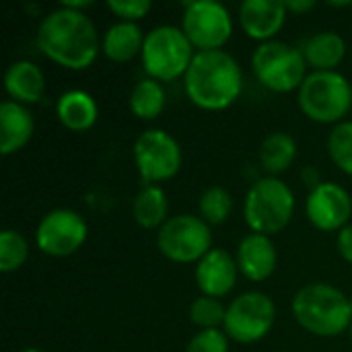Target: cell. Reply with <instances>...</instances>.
I'll list each match as a JSON object with an SVG mask.
<instances>
[{"label":"cell","instance_id":"1","mask_svg":"<svg viewBox=\"0 0 352 352\" xmlns=\"http://www.w3.org/2000/svg\"><path fill=\"white\" fill-rule=\"evenodd\" d=\"M35 43L45 58L68 70H87L101 50V39L91 16L66 6H58L39 21Z\"/></svg>","mask_w":352,"mask_h":352},{"label":"cell","instance_id":"2","mask_svg":"<svg viewBox=\"0 0 352 352\" xmlns=\"http://www.w3.org/2000/svg\"><path fill=\"white\" fill-rule=\"evenodd\" d=\"M184 91L200 109H227L243 91V70L227 50L196 52L184 76Z\"/></svg>","mask_w":352,"mask_h":352},{"label":"cell","instance_id":"3","mask_svg":"<svg viewBox=\"0 0 352 352\" xmlns=\"http://www.w3.org/2000/svg\"><path fill=\"white\" fill-rule=\"evenodd\" d=\"M295 322L318 338H336L352 324L351 297L338 287L311 283L301 287L291 303Z\"/></svg>","mask_w":352,"mask_h":352},{"label":"cell","instance_id":"4","mask_svg":"<svg viewBox=\"0 0 352 352\" xmlns=\"http://www.w3.org/2000/svg\"><path fill=\"white\" fill-rule=\"evenodd\" d=\"M295 214V194L280 177L264 175L256 179L243 200V219L252 233L278 235Z\"/></svg>","mask_w":352,"mask_h":352},{"label":"cell","instance_id":"5","mask_svg":"<svg viewBox=\"0 0 352 352\" xmlns=\"http://www.w3.org/2000/svg\"><path fill=\"white\" fill-rule=\"evenodd\" d=\"M194 56L196 47L188 39L184 29L167 23L157 25L146 33L140 60L144 72L151 78L159 82H171L186 76Z\"/></svg>","mask_w":352,"mask_h":352},{"label":"cell","instance_id":"6","mask_svg":"<svg viewBox=\"0 0 352 352\" xmlns=\"http://www.w3.org/2000/svg\"><path fill=\"white\" fill-rule=\"evenodd\" d=\"M297 101L305 118L318 124H340L352 109L351 80L338 72H309L297 91Z\"/></svg>","mask_w":352,"mask_h":352},{"label":"cell","instance_id":"7","mask_svg":"<svg viewBox=\"0 0 352 352\" xmlns=\"http://www.w3.org/2000/svg\"><path fill=\"white\" fill-rule=\"evenodd\" d=\"M252 72L258 82L272 93L299 91L307 72L301 47L280 39L260 43L252 54Z\"/></svg>","mask_w":352,"mask_h":352},{"label":"cell","instance_id":"8","mask_svg":"<svg viewBox=\"0 0 352 352\" xmlns=\"http://www.w3.org/2000/svg\"><path fill=\"white\" fill-rule=\"evenodd\" d=\"M132 157L142 186H161V182L175 177L184 163L177 138L161 128L140 132L134 140Z\"/></svg>","mask_w":352,"mask_h":352},{"label":"cell","instance_id":"9","mask_svg":"<svg viewBox=\"0 0 352 352\" xmlns=\"http://www.w3.org/2000/svg\"><path fill=\"white\" fill-rule=\"evenodd\" d=\"M157 250L169 262L198 264L212 250V229L200 214H175L157 231Z\"/></svg>","mask_w":352,"mask_h":352},{"label":"cell","instance_id":"10","mask_svg":"<svg viewBox=\"0 0 352 352\" xmlns=\"http://www.w3.org/2000/svg\"><path fill=\"white\" fill-rule=\"evenodd\" d=\"M276 322V305L262 291H245L227 305L223 330L229 340L239 344L260 342L270 334Z\"/></svg>","mask_w":352,"mask_h":352},{"label":"cell","instance_id":"11","mask_svg":"<svg viewBox=\"0 0 352 352\" xmlns=\"http://www.w3.org/2000/svg\"><path fill=\"white\" fill-rule=\"evenodd\" d=\"M182 29L196 52L223 50L233 35V16L229 8L217 0L186 2Z\"/></svg>","mask_w":352,"mask_h":352},{"label":"cell","instance_id":"12","mask_svg":"<svg viewBox=\"0 0 352 352\" xmlns=\"http://www.w3.org/2000/svg\"><path fill=\"white\" fill-rule=\"evenodd\" d=\"M89 235L87 221L72 208H54L41 217L35 229V245L52 258H68L76 254Z\"/></svg>","mask_w":352,"mask_h":352},{"label":"cell","instance_id":"13","mask_svg":"<svg viewBox=\"0 0 352 352\" xmlns=\"http://www.w3.org/2000/svg\"><path fill=\"white\" fill-rule=\"evenodd\" d=\"M305 214L318 231H342L346 225H351L352 217L349 190L336 182H322L318 188L309 190L305 198Z\"/></svg>","mask_w":352,"mask_h":352},{"label":"cell","instance_id":"14","mask_svg":"<svg viewBox=\"0 0 352 352\" xmlns=\"http://www.w3.org/2000/svg\"><path fill=\"white\" fill-rule=\"evenodd\" d=\"M289 10L285 0H243L237 10L243 33L260 43L276 39L285 27Z\"/></svg>","mask_w":352,"mask_h":352},{"label":"cell","instance_id":"15","mask_svg":"<svg viewBox=\"0 0 352 352\" xmlns=\"http://www.w3.org/2000/svg\"><path fill=\"white\" fill-rule=\"evenodd\" d=\"M237 260L223 248H212L196 264V285L202 295L221 299L227 297L237 285Z\"/></svg>","mask_w":352,"mask_h":352},{"label":"cell","instance_id":"16","mask_svg":"<svg viewBox=\"0 0 352 352\" xmlns=\"http://www.w3.org/2000/svg\"><path fill=\"white\" fill-rule=\"evenodd\" d=\"M239 272L252 283L268 280L278 266V252L272 237L260 233H248L241 237L235 252Z\"/></svg>","mask_w":352,"mask_h":352},{"label":"cell","instance_id":"17","mask_svg":"<svg viewBox=\"0 0 352 352\" xmlns=\"http://www.w3.org/2000/svg\"><path fill=\"white\" fill-rule=\"evenodd\" d=\"M35 132V120L27 105L12 99L0 105V153L4 157L19 153L29 144Z\"/></svg>","mask_w":352,"mask_h":352},{"label":"cell","instance_id":"18","mask_svg":"<svg viewBox=\"0 0 352 352\" xmlns=\"http://www.w3.org/2000/svg\"><path fill=\"white\" fill-rule=\"evenodd\" d=\"M4 91L12 101L21 105H35L43 99L45 76L35 62L16 60L8 64L4 72Z\"/></svg>","mask_w":352,"mask_h":352},{"label":"cell","instance_id":"19","mask_svg":"<svg viewBox=\"0 0 352 352\" xmlns=\"http://www.w3.org/2000/svg\"><path fill=\"white\" fill-rule=\"evenodd\" d=\"M56 116L60 124L70 132H87L97 124L99 105L95 97L80 89L62 93L56 101Z\"/></svg>","mask_w":352,"mask_h":352},{"label":"cell","instance_id":"20","mask_svg":"<svg viewBox=\"0 0 352 352\" xmlns=\"http://www.w3.org/2000/svg\"><path fill=\"white\" fill-rule=\"evenodd\" d=\"M301 52L314 72H330L336 70L346 58V39L332 29L318 31L303 41Z\"/></svg>","mask_w":352,"mask_h":352},{"label":"cell","instance_id":"21","mask_svg":"<svg viewBox=\"0 0 352 352\" xmlns=\"http://www.w3.org/2000/svg\"><path fill=\"white\" fill-rule=\"evenodd\" d=\"M146 33H142L138 23L116 21L101 35V52L111 62H130L142 54Z\"/></svg>","mask_w":352,"mask_h":352},{"label":"cell","instance_id":"22","mask_svg":"<svg viewBox=\"0 0 352 352\" xmlns=\"http://www.w3.org/2000/svg\"><path fill=\"white\" fill-rule=\"evenodd\" d=\"M299 146L295 136L285 130H274L262 138L258 148V163L270 177H278L293 167Z\"/></svg>","mask_w":352,"mask_h":352},{"label":"cell","instance_id":"23","mask_svg":"<svg viewBox=\"0 0 352 352\" xmlns=\"http://www.w3.org/2000/svg\"><path fill=\"white\" fill-rule=\"evenodd\" d=\"M132 217L142 229H161L169 221V200L161 186H142L132 200Z\"/></svg>","mask_w":352,"mask_h":352},{"label":"cell","instance_id":"24","mask_svg":"<svg viewBox=\"0 0 352 352\" xmlns=\"http://www.w3.org/2000/svg\"><path fill=\"white\" fill-rule=\"evenodd\" d=\"M167 105V95H165V87L163 82L146 76V78H140L132 91H130V97H128V107L130 111L138 118V120H144V122H153L157 120L163 109Z\"/></svg>","mask_w":352,"mask_h":352},{"label":"cell","instance_id":"25","mask_svg":"<svg viewBox=\"0 0 352 352\" xmlns=\"http://www.w3.org/2000/svg\"><path fill=\"white\" fill-rule=\"evenodd\" d=\"M233 210V196L223 186H208L198 200V212L204 223L210 227L223 225Z\"/></svg>","mask_w":352,"mask_h":352},{"label":"cell","instance_id":"26","mask_svg":"<svg viewBox=\"0 0 352 352\" xmlns=\"http://www.w3.org/2000/svg\"><path fill=\"white\" fill-rule=\"evenodd\" d=\"M188 316H190V322L196 328H200V330H217V328H223V324H225L227 307L221 303V299L200 295L190 303Z\"/></svg>","mask_w":352,"mask_h":352},{"label":"cell","instance_id":"27","mask_svg":"<svg viewBox=\"0 0 352 352\" xmlns=\"http://www.w3.org/2000/svg\"><path fill=\"white\" fill-rule=\"evenodd\" d=\"M328 157L346 175H352V120L336 124L328 136Z\"/></svg>","mask_w":352,"mask_h":352},{"label":"cell","instance_id":"28","mask_svg":"<svg viewBox=\"0 0 352 352\" xmlns=\"http://www.w3.org/2000/svg\"><path fill=\"white\" fill-rule=\"evenodd\" d=\"M29 258V245L19 231L4 229L0 233V272H16Z\"/></svg>","mask_w":352,"mask_h":352},{"label":"cell","instance_id":"29","mask_svg":"<svg viewBox=\"0 0 352 352\" xmlns=\"http://www.w3.org/2000/svg\"><path fill=\"white\" fill-rule=\"evenodd\" d=\"M186 352H229V336L221 328L198 330L190 338Z\"/></svg>","mask_w":352,"mask_h":352},{"label":"cell","instance_id":"30","mask_svg":"<svg viewBox=\"0 0 352 352\" xmlns=\"http://www.w3.org/2000/svg\"><path fill=\"white\" fill-rule=\"evenodd\" d=\"M107 8L111 10V14L118 16V21L138 23L151 12L153 4L151 0H109Z\"/></svg>","mask_w":352,"mask_h":352},{"label":"cell","instance_id":"31","mask_svg":"<svg viewBox=\"0 0 352 352\" xmlns=\"http://www.w3.org/2000/svg\"><path fill=\"white\" fill-rule=\"evenodd\" d=\"M336 250H338V254H340V258L344 262L352 264V223L346 225L342 231H338V235H336Z\"/></svg>","mask_w":352,"mask_h":352},{"label":"cell","instance_id":"32","mask_svg":"<svg viewBox=\"0 0 352 352\" xmlns=\"http://www.w3.org/2000/svg\"><path fill=\"white\" fill-rule=\"evenodd\" d=\"M285 6H287V10H289V12L305 14V12L314 10V8L318 6V2H316V0H287V2H285Z\"/></svg>","mask_w":352,"mask_h":352},{"label":"cell","instance_id":"33","mask_svg":"<svg viewBox=\"0 0 352 352\" xmlns=\"http://www.w3.org/2000/svg\"><path fill=\"white\" fill-rule=\"evenodd\" d=\"M301 177H303V182H305V186L309 188V190H314V188H318L324 179H322V175H320V171L316 169V167H305L303 169V173H301Z\"/></svg>","mask_w":352,"mask_h":352},{"label":"cell","instance_id":"34","mask_svg":"<svg viewBox=\"0 0 352 352\" xmlns=\"http://www.w3.org/2000/svg\"><path fill=\"white\" fill-rule=\"evenodd\" d=\"M60 6H66V8L82 10V12H85V8L93 6V2H91V0H82V2H80V0H74V2H72V0H62V2H60Z\"/></svg>","mask_w":352,"mask_h":352},{"label":"cell","instance_id":"35","mask_svg":"<svg viewBox=\"0 0 352 352\" xmlns=\"http://www.w3.org/2000/svg\"><path fill=\"white\" fill-rule=\"evenodd\" d=\"M21 352H43V351H39V349H33V346H31V349H23Z\"/></svg>","mask_w":352,"mask_h":352},{"label":"cell","instance_id":"36","mask_svg":"<svg viewBox=\"0 0 352 352\" xmlns=\"http://www.w3.org/2000/svg\"><path fill=\"white\" fill-rule=\"evenodd\" d=\"M349 336H351V340H352V324H351V328H349Z\"/></svg>","mask_w":352,"mask_h":352},{"label":"cell","instance_id":"37","mask_svg":"<svg viewBox=\"0 0 352 352\" xmlns=\"http://www.w3.org/2000/svg\"><path fill=\"white\" fill-rule=\"evenodd\" d=\"M351 307H352V295H351Z\"/></svg>","mask_w":352,"mask_h":352}]
</instances>
